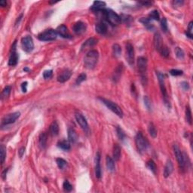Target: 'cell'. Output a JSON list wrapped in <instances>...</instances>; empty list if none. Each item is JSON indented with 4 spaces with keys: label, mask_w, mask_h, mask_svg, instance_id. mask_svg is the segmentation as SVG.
Returning a JSON list of instances; mask_svg holds the SVG:
<instances>
[{
    "label": "cell",
    "mask_w": 193,
    "mask_h": 193,
    "mask_svg": "<svg viewBox=\"0 0 193 193\" xmlns=\"http://www.w3.org/2000/svg\"><path fill=\"white\" fill-rule=\"evenodd\" d=\"M173 171V165L171 160L167 161L166 165L165 167V170H164V177L165 178L168 177L172 173Z\"/></svg>",
    "instance_id": "d6986e66"
},
{
    "label": "cell",
    "mask_w": 193,
    "mask_h": 193,
    "mask_svg": "<svg viewBox=\"0 0 193 193\" xmlns=\"http://www.w3.org/2000/svg\"><path fill=\"white\" fill-rule=\"evenodd\" d=\"M139 73L143 85L147 84V59L145 57H139L137 59Z\"/></svg>",
    "instance_id": "7a4b0ae2"
},
{
    "label": "cell",
    "mask_w": 193,
    "mask_h": 193,
    "mask_svg": "<svg viewBox=\"0 0 193 193\" xmlns=\"http://www.w3.org/2000/svg\"><path fill=\"white\" fill-rule=\"evenodd\" d=\"M57 147L63 149V150L67 151L70 149V143H69V141H67L66 140H63L57 143Z\"/></svg>",
    "instance_id": "4316f807"
},
{
    "label": "cell",
    "mask_w": 193,
    "mask_h": 193,
    "mask_svg": "<svg viewBox=\"0 0 193 193\" xmlns=\"http://www.w3.org/2000/svg\"><path fill=\"white\" fill-rule=\"evenodd\" d=\"M49 131L51 136L55 137L57 136L59 133V125L57 124V122H53L50 125L49 128Z\"/></svg>",
    "instance_id": "603a6c76"
},
{
    "label": "cell",
    "mask_w": 193,
    "mask_h": 193,
    "mask_svg": "<svg viewBox=\"0 0 193 193\" xmlns=\"http://www.w3.org/2000/svg\"><path fill=\"white\" fill-rule=\"evenodd\" d=\"M63 188L64 189V191L66 192H71L72 189H73V186L70 184L68 180H65L63 182Z\"/></svg>",
    "instance_id": "ee69618b"
},
{
    "label": "cell",
    "mask_w": 193,
    "mask_h": 193,
    "mask_svg": "<svg viewBox=\"0 0 193 193\" xmlns=\"http://www.w3.org/2000/svg\"><path fill=\"white\" fill-rule=\"evenodd\" d=\"M103 12L107 22L110 23L112 26H118L121 23V17L119 15L111 9H104Z\"/></svg>",
    "instance_id": "277c9868"
},
{
    "label": "cell",
    "mask_w": 193,
    "mask_h": 193,
    "mask_svg": "<svg viewBox=\"0 0 193 193\" xmlns=\"http://www.w3.org/2000/svg\"><path fill=\"white\" fill-rule=\"evenodd\" d=\"M87 26L85 23L81 22V21H78L73 26V30L76 35H81L83 34L86 31Z\"/></svg>",
    "instance_id": "4fadbf2b"
},
{
    "label": "cell",
    "mask_w": 193,
    "mask_h": 193,
    "mask_svg": "<svg viewBox=\"0 0 193 193\" xmlns=\"http://www.w3.org/2000/svg\"><path fill=\"white\" fill-rule=\"evenodd\" d=\"M121 158V147L116 143L113 147V159L115 161H118Z\"/></svg>",
    "instance_id": "484cf974"
},
{
    "label": "cell",
    "mask_w": 193,
    "mask_h": 193,
    "mask_svg": "<svg viewBox=\"0 0 193 193\" xmlns=\"http://www.w3.org/2000/svg\"><path fill=\"white\" fill-rule=\"evenodd\" d=\"M47 141H48V135L46 133H41L39 137V143L41 148L45 149L46 147Z\"/></svg>",
    "instance_id": "cb8c5ba5"
},
{
    "label": "cell",
    "mask_w": 193,
    "mask_h": 193,
    "mask_svg": "<svg viewBox=\"0 0 193 193\" xmlns=\"http://www.w3.org/2000/svg\"><path fill=\"white\" fill-rule=\"evenodd\" d=\"M159 52L161 54V56L165 57H167L169 56V54H170V51H169L168 48L165 45H163L162 48L160 49V51Z\"/></svg>",
    "instance_id": "74e56055"
},
{
    "label": "cell",
    "mask_w": 193,
    "mask_h": 193,
    "mask_svg": "<svg viewBox=\"0 0 193 193\" xmlns=\"http://www.w3.org/2000/svg\"><path fill=\"white\" fill-rule=\"evenodd\" d=\"M95 30H96V32L99 33V34L105 35L106 33H107L108 28H107V26H106V24H105V23L99 22L96 24Z\"/></svg>",
    "instance_id": "ffe728a7"
},
{
    "label": "cell",
    "mask_w": 193,
    "mask_h": 193,
    "mask_svg": "<svg viewBox=\"0 0 193 193\" xmlns=\"http://www.w3.org/2000/svg\"><path fill=\"white\" fill-rule=\"evenodd\" d=\"M57 33L54 30L49 29L46 30L45 31L41 33L38 36V39L40 41H44V42H48V41H53L57 39Z\"/></svg>",
    "instance_id": "52a82bcc"
},
{
    "label": "cell",
    "mask_w": 193,
    "mask_h": 193,
    "mask_svg": "<svg viewBox=\"0 0 193 193\" xmlns=\"http://www.w3.org/2000/svg\"><path fill=\"white\" fill-rule=\"evenodd\" d=\"M140 4L143 5H149L152 4L151 2H140Z\"/></svg>",
    "instance_id": "9f6ffc18"
},
{
    "label": "cell",
    "mask_w": 193,
    "mask_h": 193,
    "mask_svg": "<svg viewBox=\"0 0 193 193\" xmlns=\"http://www.w3.org/2000/svg\"><path fill=\"white\" fill-rule=\"evenodd\" d=\"M181 87H183V89L185 90V91H187V90L189 89V85L187 81H183V82H181Z\"/></svg>",
    "instance_id": "681fc988"
},
{
    "label": "cell",
    "mask_w": 193,
    "mask_h": 193,
    "mask_svg": "<svg viewBox=\"0 0 193 193\" xmlns=\"http://www.w3.org/2000/svg\"><path fill=\"white\" fill-rule=\"evenodd\" d=\"M11 86H6L5 87L3 91H2V99L3 100L4 98H7L9 96L11 93Z\"/></svg>",
    "instance_id": "60d3db41"
},
{
    "label": "cell",
    "mask_w": 193,
    "mask_h": 193,
    "mask_svg": "<svg viewBox=\"0 0 193 193\" xmlns=\"http://www.w3.org/2000/svg\"><path fill=\"white\" fill-rule=\"evenodd\" d=\"M56 163H57L58 167L61 170H63L67 166V161L64 160L63 159H61V158H58V159H56Z\"/></svg>",
    "instance_id": "1f68e13d"
},
{
    "label": "cell",
    "mask_w": 193,
    "mask_h": 193,
    "mask_svg": "<svg viewBox=\"0 0 193 193\" xmlns=\"http://www.w3.org/2000/svg\"><path fill=\"white\" fill-rule=\"evenodd\" d=\"M147 166L153 173H156L157 167L156 165H155V163L153 161V160H152V159H151V160H149L147 163Z\"/></svg>",
    "instance_id": "d6a6232c"
},
{
    "label": "cell",
    "mask_w": 193,
    "mask_h": 193,
    "mask_svg": "<svg viewBox=\"0 0 193 193\" xmlns=\"http://www.w3.org/2000/svg\"><path fill=\"white\" fill-rule=\"evenodd\" d=\"M186 119L189 124H192V118L191 110L189 106H186Z\"/></svg>",
    "instance_id": "836d02e7"
},
{
    "label": "cell",
    "mask_w": 193,
    "mask_h": 193,
    "mask_svg": "<svg viewBox=\"0 0 193 193\" xmlns=\"http://www.w3.org/2000/svg\"><path fill=\"white\" fill-rule=\"evenodd\" d=\"M97 43H98V40L96 39H93V38L88 39L87 41H85V42L82 45V46H81V50H83L84 48H86V47L93 46V45H95Z\"/></svg>",
    "instance_id": "f1b7e54d"
},
{
    "label": "cell",
    "mask_w": 193,
    "mask_h": 193,
    "mask_svg": "<svg viewBox=\"0 0 193 193\" xmlns=\"http://www.w3.org/2000/svg\"><path fill=\"white\" fill-rule=\"evenodd\" d=\"M143 100H144L145 106L147 108V110L149 111H152V110H153V105H152V102L149 100V98L147 96H145L144 98H143Z\"/></svg>",
    "instance_id": "f35d334b"
},
{
    "label": "cell",
    "mask_w": 193,
    "mask_h": 193,
    "mask_svg": "<svg viewBox=\"0 0 193 193\" xmlns=\"http://www.w3.org/2000/svg\"><path fill=\"white\" fill-rule=\"evenodd\" d=\"M52 75H53V71L51 69H49V70H45L44 73H43V77L45 79H50V78L52 77Z\"/></svg>",
    "instance_id": "7dc6e473"
},
{
    "label": "cell",
    "mask_w": 193,
    "mask_h": 193,
    "mask_svg": "<svg viewBox=\"0 0 193 193\" xmlns=\"http://www.w3.org/2000/svg\"><path fill=\"white\" fill-rule=\"evenodd\" d=\"M106 167H107L108 170L110 172H114L116 170V165H115V161L110 156H106Z\"/></svg>",
    "instance_id": "d4e9b609"
},
{
    "label": "cell",
    "mask_w": 193,
    "mask_h": 193,
    "mask_svg": "<svg viewBox=\"0 0 193 193\" xmlns=\"http://www.w3.org/2000/svg\"><path fill=\"white\" fill-rule=\"evenodd\" d=\"M175 54H176V56L177 57V58H179L180 60H183L185 57V53L183 51V49H181L179 47H177L175 48Z\"/></svg>",
    "instance_id": "d590c367"
},
{
    "label": "cell",
    "mask_w": 193,
    "mask_h": 193,
    "mask_svg": "<svg viewBox=\"0 0 193 193\" xmlns=\"http://www.w3.org/2000/svg\"><path fill=\"white\" fill-rule=\"evenodd\" d=\"M148 130H149V134H150V136L153 137V138H155L157 137V130L156 128H155V126L154 125V124L153 123H152V122H150L149 124V126H148Z\"/></svg>",
    "instance_id": "83f0119b"
},
{
    "label": "cell",
    "mask_w": 193,
    "mask_h": 193,
    "mask_svg": "<svg viewBox=\"0 0 193 193\" xmlns=\"http://www.w3.org/2000/svg\"><path fill=\"white\" fill-rule=\"evenodd\" d=\"M23 17V14H20V17H19V20H20V19H21V17ZM17 21H18V19H17V20L16 23H15V24H17Z\"/></svg>",
    "instance_id": "6f0895ef"
},
{
    "label": "cell",
    "mask_w": 193,
    "mask_h": 193,
    "mask_svg": "<svg viewBox=\"0 0 193 193\" xmlns=\"http://www.w3.org/2000/svg\"><path fill=\"white\" fill-rule=\"evenodd\" d=\"M106 6V3L104 2H100V1H95V2H93V5L91 7L92 11H102L104 10V8Z\"/></svg>",
    "instance_id": "44dd1931"
},
{
    "label": "cell",
    "mask_w": 193,
    "mask_h": 193,
    "mask_svg": "<svg viewBox=\"0 0 193 193\" xmlns=\"http://www.w3.org/2000/svg\"><path fill=\"white\" fill-rule=\"evenodd\" d=\"M99 58V54L96 50H91L86 54L84 58V63L86 68L91 69L94 68Z\"/></svg>",
    "instance_id": "6da1fadb"
},
{
    "label": "cell",
    "mask_w": 193,
    "mask_h": 193,
    "mask_svg": "<svg viewBox=\"0 0 193 193\" xmlns=\"http://www.w3.org/2000/svg\"><path fill=\"white\" fill-rule=\"evenodd\" d=\"M21 88H22V91L23 92H27V81H25V82L22 83V85H21Z\"/></svg>",
    "instance_id": "816d5d0a"
},
{
    "label": "cell",
    "mask_w": 193,
    "mask_h": 193,
    "mask_svg": "<svg viewBox=\"0 0 193 193\" xmlns=\"http://www.w3.org/2000/svg\"><path fill=\"white\" fill-rule=\"evenodd\" d=\"M0 5L2 7H5L7 5V2L6 1H4V0H2V1H0Z\"/></svg>",
    "instance_id": "11a10c76"
},
{
    "label": "cell",
    "mask_w": 193,
    "mask_h": 193,
    "mask_svg": "<svg viewBox=\"0 0 193 193\" xmlns=\"http://www.w3.org/2000/svg\"><path fill=\"white\" fill-rule=\"evenodd\" d=\"M75 117L79 124L81 127V128H83L84 130H85L88 129V124H87V120L80 112H75Z\"/></svg>",
    "instance_id": "e0dca14e"
},
{
    "label": "cell",
    "mask_w": 193,
    "mask_h": 193,
    "mask_svg": "<svg viewBox=\"0 0 193 193\" xmlns=\"http://www.w3.org/2000/svg\"><path fill=\"white\" fill-rule=\"evenodd\" d=\"M68 139H69V141L70 143H75L78 140V135L77 133L74 130L73 128H69L68 129Z\"/></svg>",
    "instance_id": "7402d4cb"
},
{
    "label": "cell",
    "mask_w": 193,
    "mask_h": 193,
    "mask_svg": "<svg viewBox=\"0 0 193 193\" xmlns=\"http://www.w3.org/2000/svg\"><path fill=\"white\" fill-rule=\"evenodd\" d=\"M126 60L130 66L134 64V50L133 45L130 43H127L126 45Z\"/></svg>",
    "instance_id": "7c38bea8"
},
{
    "label": "cell",
    "mask_w": 193,
    "mask_h": 193,
    "mask_svg": "<svg viewBox=\"0 0 193 193\" xmlns=\"http://www.w3.org/2000/svg\"><path fill=\"white\" fill-rule=\"evenodd\" d=\"M149 18L150 19V20H159L160 15H159V11L157 10H154L153 11H151L150 14H149Z\"/></svg>",
    "instance_id": "8d00e7d4"
},
{
    "label": "cell",
    "mask_w": 193,
    "mask_h": 193,
    "mask_svg": "<svg viewBox=\"0 0 193 193\" xmlns=\"http://www.w3.org/2000/svg\"><path fill=\"white\" fill-rule=\"evenodd\" d=\"M156 75L157 77H158V79H159V85H160L161 92V94H162L164 103H165V106L167 107L171 108V104H170V100H169L168 94H167L166 87H165V77H164V75L161 73H160V72H156Z\"/></svg>",
    "instance_id": "3957f363"
},
{
    "label": "cell",
    "mask_w": 193,
    "mask_h": 193,
    "mask_svg": "<svg viewBox=\"0 0 193 193\" xmlns=\"http://www.w3.org/2000/svg\"><path fill=\"white\" fill-rule=\"evenodd\" d=\"M99 100H101V102L103 104L108 108V109H110L112 112H113L114 113L117 115L118 117L120 118H122L123 117V111L121 109L118 105L116 104V103H114V102L111 101V100H108V99H106V98H99Z\"/></svg>",
    "instance_id": "5b68a950"
},
{
    "label": "cell",
    "mask_w": 193,
    "mask_h": 193,
    "mask_svg": "<svg viewBox=\"0 0 193 193\" xmlns=\"http://www.w3.org/2000/svg\"><path fill=\"white\" fill-rule=\"evenodd\" d=\"M72 75V72L68 69H66L64 70L61 72V73L57 76V81L61 82V83H63L65 81H68L70 79Z\"/></svg>",
    "instance_id": "9a60e30c"
},
{
    "label": "cell",
    "mask_w": 193,
    "mask_h": 193,
    "mask_svg": "<svg viewBox=\"0 0 193 193\" xmlns=\"http://www.w3.org/2000/svg\"><path fill=\"white\" fill-rule=\"evenodd\" d=\"M170 73L171 75H173V76H178V75H183V72L182 70H179V69H171V71H170Z\"/></svg>",
    "instance_id": "c3c4849f"
},
{
    "label": "cell",
    "mask_w": 193,
    "mask_h": 193,
    "mask_svg": "<svg viewBox=\"0 0 193 193\" xmlns=\"http://www.w3.org/2000/svg\"><path fill=\"white\" fill-rule=\"evenodd\" d=\"M95 175L98 179H100L101 177V167H100V152H98L96 154L95 159Z\"/></svg>",
    "instance_id": "2e32d148"
},
{
    "label": "cell",
    "mask_w": 193,
    "mask_h": 193,
    "mask_svg": "<svg viewBox=\"0 0 193 193\" xmlns=\"http://www.w3.org/2000/svg\"><path fill=\"white\" fill-rule=\"evenodd\" d=\"M86 77H87V75H86L85 73L80 74L77 77V79H76V81H75L76 85H80L82 81H84L86 79Z\"/></svg>",
    "instance_id": "f6af8a7d"
},
{
    "label": "cell",
    "mask_w": 193,
    "mask_h": 193,
    "mask_svg": "<svg viewBox=\"0 0 193 193\" xmlns=\"http://www.w3.org/2000/svg\"><path fill=\"white\" fill-rule=\"evenodd\" d=\"M161 30L164 33H167V31L168 30L167 23V20L165 17H163L162 20H161Z\"/></svg>",
    "instance_id": "7bdbcfd3"
},
{
    "label": "cell",
    "mask_w": 193,
    "mask_h": 193,
    "mask_svg": "<svg viewBox=\"0 0 193 193\" xmlns=\"http://www.w3.org/2000/svg\"><path fill=\"white\" fill-rule=\"evenodd\" d=\"M16 42H14L11 46V52L10 57H9V60H8V65L11 66V67L16 66L18 62L19 56L16 52Z\"/></svg>",
    "instance_id": "8fae6325"
},
{
    "label": "cell",
    "mask_w": 193,
    "mask_h": 193,
    "mask_svg": "<svg viewBox=\"0 0 193 193\" xmlns=\"http://www.w3.org/2000/svg\"><path fill=\"white\" fill-rule=\"evenodd\" d=\"M164 45L163 44V40L161 36V35L159 33H156L155 34L154 36V46L155 50L158 51H160V49L162 48V46Z\"/></svg>",
    "instance_id": "ac0fdd59"
},
{
    "label": "cell",
    "mask_w": 193,
    "mask_h": 193,
    "mask_svg": "<svg viewBox=\"0 0 193 193\" xmlns=\"http://www.w3.org/2000/svg\"><path fill=\"white\" fill-rule=\"evenodd\" d=\"M120 17H121V21L122 20L124 24H126L128 25H130L134 21V19H133L132 17L128 15V14H122L120 16Z\"/></svg>",
    "instance_id": "4dcf8cb0"
},
{
    "label": "cell",
    "mask_w": 193,
    "mask_h": 193,
    "mask_svg": "<svg viewBox=\"0 0 193 193\" xmlns=\"http://www.w3.org/2000/svg\"><path fill=\"white\" fill-rule=\"evenodd\" d=\"M116 132H117V136L120 140H124L125 139V134L120 127H116Z\"/></svg>",
    "instance_id": "ab89813d"
},
{
    "label": "cell",
    "mask_w": 193,
    "mask_h": 193,
    "mask_svg": "<svg viewBox=\"0 0 193 193\" xmlns=\"http://www.w3.org/2000/svg\"><path fill=\"white\" fill-rule=\"evenodd\" d=\"M173 153H174L175 156L177 158V160L178 161L179 166L182 170H184L186 166V160H185V154H183L180 148L177 144H174L173 147Z\"/></svg>",
    "instance_id": "ba28073f"
},
{
    "label": "cell",
    "mask_w": 193,
    "mask_h": 193,
    "mask_svg": "<svg viewBox=\"0 0 193 193\" xmlns=\"http://www.w3.org/2000/svg\"><path fill=\"white\" fill-rule=\"evenodd\" d=\"M192 24H193L192 21H191V22L189 23V27H188V31L186 33V36L189 37V39H192V26H193Z\"/></svg>",
    "instance_id": "bcb514c9"
},
{
    "label": "cell",
    "mask_w": 193,
    "mask_h": 193,
    "mask_svg": "<svg viewBox=\"0 0 193 193\" xmlns=\"http://www.w3.org/2000/svg\"><path fill=\"white\" fill-rule=\"evenodd\" d=\"M0 154H1V163L3 164L5 159V157H6V149H5V147L3 145H2L1 148H0Z\"/></svg>",
    "instance_id": "b9f144b4"
},
{
    "label": "cell",
    "mask_w": 193,
    "mask_h": 193,
    "mask_svg": "<svg viewBox=\"0 0 193 193\" xmlns=\"http://www.w3.org/2000/svg\"><path fill=\"white\" fill-rule=\"evenodd\" d=\"M20 112H15L4 116V118L2 120V125L3 126V125H8V124H12V123L15 122V121L20 117Z\"/></svg>",
    "instance_id": "30bf717a"
},
{
    "label": "cell",
    "mask_w": 193,
    "mask_h": 193,
    "mask_svg": "<svg viewBox=\"0 0 193 193\" xmlns=\"http://www.w3.org/2000/svg\"><path fill=\"white\" fill-rule=\"evenodd\" d=\"M56 32L59 36H61V37H63L64 39H71L72 38L71 34L69 33L68 28L66 27L65 25L62 24L59 26L56 30Z\"/></svg>",
    "instance_id": "5bb4252c"
},
{
    "label": "cell",
    "mask_w": 193,
    "mask_h": 193,
    "mask_svg": "<svg viewBox=\"0 0 193 193\" xmlns=\"http://www.w3.org/2000/svg\"><path fill=\"white\" fill-rule=\"evenodd\" d=\"M24 152H25V148H24V147H21V148H20V149H19L18 153H19V156H20V158H22L23 155L24 154Z\"/></svg>",
    "instance_id": "f5cc1de1"
},
{
    "label": "cell",
    "mask_w": 193,
    "mask_h": 193,
    "mask_svg": "<svg viewBox=\"0 0 193 193\" xmlns=\"http://www.w3.org/2000/svg\"><path fill=\"white\" fill-rule=\"evenodd\" d=\"M183 1H181V0H175V1H173L172 2V4L174 5V6H181V5H183Z\"/></svg>",
    "instance_id": "f907efd6"
},
{
    "label": "cell",
    "mask_w": 193,
    "mask_h": 193,
    "mask_svg": "<svg viewBox=\"0 0 193 193\" xmlns=\"http://www.w3.org/2000/svg\"><path fill=\"white\" fill-rule=\"evenodd\" d=\"M140 21L144 25L145 27H147V28L151 29V30L153 28V24H152V23H151V20L149 18V17H147V18H144V17H143V18L140 19Z\"/></svg>",
    "instance_id": "e575fe53"
},
{
    "label": "cell",
    "mask_w": 193,
    "mask_h": 193,
    "mask_svg": "<svg viewBox=\"0 0 193 193\" xmlns=\"http://www.w3.org/2000/svg\"><path fill=\"white\" fill-rule=\"evenodd\" d=\"M7 171H8V168L5 169L4 171H3V172H2V179H3V180L5 179V177H6Z\"/></svg>",
    "instance_id": "db71d44e"
},
{
    "label": "cell",
    "mask_w": 193,
    "mask_h": 193,
    "mask_svg": "<svg viewBox=\"0 0 193 193\" xmlns=\"http://www.w3.org/2000/svg\"><path fill=\"white\" fill-rule=\"evenodd\" d=\"M24 71H30V69H29L28 68H25V69H24Z\"/></svg>",
    "instance_id": "680465c9"
},
{
    "label": "cell",
    "mask_w": 193,
    "mask_h": 193,
    "mask_svg": "<svg viewBox=\"0 0 193 193\" xmlns=\"http://www.w3.org/2000/svg\"><path fill=\"white\" fill-rule=\"evenodd\" d=\"M21 45L24 51L26 52H31L34 49V43L33 38L30 36H26L21 39Z\"/></svg>",
    "instance_id": "9c48e42d"
},
{
    "label": "cell",
    "mask_w": 193,
    "mask_h": 193,
    "mask_svg": "<svg viewBox=\"0 0 193 193\" xmlns=\"http://www.w3.org/2000/svg\"><path fill=\"white\" fill-rule=\"evenodd\" d=\"M135 143H136L137 150L140 153H144L145 151L147 149L149 145L148 141L147 140V139L145 138L144 136L143 135L141 132H138L137 134L136 137H135Z\"/></svg>",
    "instance_id": "8992f818"
},
{
    "label": "cell",
    "mask_w": 193,
    "mask_h": 193,
    "mask_svg": "<svg viewBox=\"0 0 193 193\" xmlns=\"http://www.w3.org/2000/svg\"><path fill=\"white\" fill-rule=\"evenodd\" d=\"M122 53V48L118 44H115L112 46V54L115 57H118Z\"/></svg>",
    "instance_id": "f546056e"
}]
</instances>
